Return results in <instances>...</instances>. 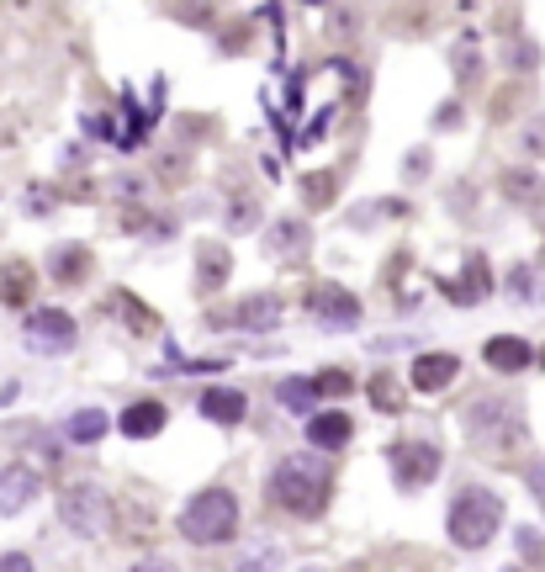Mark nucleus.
Segmentation results:
<instances>
[{
    "label": "nucleus",
    "instance_id": "f257e3e1",
    "mask_svg": "<svg viewBox=\"0 0 545 572\" xmlns=\"http://www.w3.org/2000/svg\"><path fill=\"white\" fill-rule=\"evenodd\" d=\"M265 499L291 520H318L329 509V467L318 456H286L265 482Z\"/></svg>",
    "mask_w": 545,
    "mask_h": 572
},
{
    "label": "nucleus",
    "instance_id": "f03ea898",
    "mask_svg": "<svg viewBox=\"0 0 545 572\" xmlns=\"http://www.w3.org/2000/svg\"><path fill=\"white\" fill-rule=\"evenodd\" d=\"M503 520H508V503H503V493L482 488V482L455 488L451 509H445V530H451V541L461 551H482L503 530Z\"/></svg>",
    "mask_w": 545,
    "mask_h": 572
},
{
    "label": "nucleus",
    "instance_id": "7ed1b4c3",
    "mask_svg": "<svg viewBox=\"0 0 545 572\" xmlns=\"http://www.w3.org/2000/svg\"><path fill=\"white\" fill-rule=\"evenodd\" d=\"M175 524L191 547H228L238 535V499L228 488H202L196 499H186Z\"/></svg>",
    "mask_w": 545,
    "mask_h": 572
},
{
    "label": "nucleus",
    "instance_id": "20e7f679",
    "mask_svg": "<svg viewBox=\"0 0 545 572\" xmlns=\"http://www.w3.org/2000/svg\"><path fill=\"white\" fill-rule=\"evenodd\" d=\"M466 435H472L476 446H514V440L524 435L520 398H498V392L476 398V404L466 408Z\"/></svg>",
    "mask_w": 545,
    "mask_h": 572
},
{
    "label": "nucleus",
    "instance_id": "39448f33",
    "mask_svg": "<svg viewBox=\"0 0 545 572\" xmlns=\"http://www.w3.org/2000/svg\"><path fill=\"white\" fill-rule=\"evenodd\" d=\"M59 520L70 524L80 541H101L112 530V499L95 482H74V488H64V499H59Z\"/></svg>",
    "mask_w": 545,
    "mask_h": 572
},
{
    "label": "nucleus",
    "instance_id": "423d86ee",
    "mask_svg": "<svg viewBox=\"0 0 545 572\" xmlns=\"http://www.w3.org/2000/svg\"><path fill=\"white\" fill-rule=\"evenodd\" d=\"M74 339H80V324H74V313L64 308H32L22 324V345L32 356H70Z\"/></svg>",
    "mask_w": 545,
    "mask_h": 572
},
{
    "label": "nucleus",
    "instance_id": "0eeeda50",
    "mask_svg": "<svg viewBox=\"0 0 545 572\" xmlns=\"http://www.w3.org/2000/svg\"><path fill=\"white\" fill-rule=\"evenodd\" d=\"M387 461H392V482L403 493H419V488H429L440 477V446L434 440H398L387 451Z\"/></svg>",
    "mask_w": 545,
    "mask_h": 572
},
{
    "label": "nucleus",
    "instance_id": "6e6552de",
    "mask_svg": "<svg viewBox=\"0 0 545 572\" xmlns=\"http://www.w3.org/2000/svg\"><path fill=\"white\" fill-rule=\"evenodd\" d=\"M43 499V477L32 472L27 461H11V467H0V514L11 520V514H22L32 503Z\"/></svg>",
    "mask_w": 545,
    "mask_h": 572
},
{
    "label": "nucleus",
    "instance_id": "1a4fd4ad",
    "mask_svg": "<svg viewBox=\"0 0 545 572\" xmlns=\"http://www.w3.org/2000/svg\"><path fill=\"white\" fill-rule=\"evenodd\" d=\"M308 308H312V318H318L323 329H356L360 324L356 292H345V286H318V292L308 297Z\"/></svg>",
    "mask_w": 545,
    "mask_h": 572
},
{
    "label": "nucleus",
    "instance_id": "9d476101",
    "mask_svg": "<svg viewBox=\"0 0 545 572\" xmlns=\"http://www.w3.org/2000/svg\"><path fill=\"white\" fill-rule=\"evenodd\" d=\"M455 377H461V356H451V350L413 356V366H408V387H413V392H445Z\"/></svg>",
    "mask_w": 545,
    "mask_h": 572
},
{
    "label": "nucleus",
    "instance_id": "9b49d317",
    "mask_svg": "<svg viewBox=\"0 0 545 572\" xmlns=\"http://www.w3.org/2000/svg\"><path fill=\"white\" fill-rule=\"evenodd\" d=\"M350 435H356V425H350L339 408H312L308 413V446L312 451H345Z\"/></svg>",
    "mask_w": 545,
    "mask_h": 572
},
{
    "label": "nucleus",
    "instance_id": "f8f14e48",
    "mask_svg": "<svg viewBox=\"0 0 545 572\" xmlns=\"http://www.w3.org/2000/svg\"><path fill=\"white\" fill-rule=\"evenodd\" d=\"M482 360H487L498 377H520L524 366H535V345H529V339H520V334H498V339H487Z\"/></svg>",
    "mask_w": 545,
    "mask_h": 572
},
{
    "label": "nucleus",
    "instance_id": "ddd939ff",
    "mask_svg": "<svg viewBox=\"0 0 545 572\" xmlns=\"http://www.w3.org/2000/svg\"><path fill=\"white\" fill-rule=\"evenodd\" d=\"M196 413L213 419V425H244L249 398H244L238 387H202V392H196Z\"/></svg>",
    "mask_w": 545,
    "mask_h": 572
},
{
    "label": "nucleus",
    "instance_id": "4468645a",
    "mask_svg": "<svg viewBox=\"0 0 545 572\" xmlns=\"http://www.w3.org/2000/svg\"><path fill=\"white\" fill-rule=\"evenodd\" d=\"M165 425H169V408L160 404V398H138V404H127L117 413V429L127 440H154Z\"/></svg>",
    "mask_w": 545,
    "mask_h": 572
},
{
    "label": "nucleus",
    "instance_id": "2eb2a0df",
    "mask_svg": "<svg viewBox=\"0 0 545 572\" xmlns=\"http://www.w3.org/2000/svg\"><path fill=\"white\" fill-rule=\"evenodd\" d=\"M308 223L302 217H281V223H270V234H265V249L270 255H302L308 249Z\"/></svg>",
    "mask_w": 545,
    "mask_h": 572
},
{
    "label": "nucleus",
    "instance_id": "dca6fc26",
    "mask_svg": "<svg viewBox=\"0 0 545 572\" xmlns=\"http://www.w3.org/2000/svg\"><path fill=\"white\" fill-rule=\"evenodd\" d=\"M106 429H112V419H106L101 408H74L70 419H64V440H74V446H95Z\"/></svg>",
    "mask_w": 545,
    "mask_h": 572
},
{
    "label": "nucleus",
    "instance_id": "f3484780",
    "mask_svg": "<svg viewBox=\"0 0 545 572\" xmlns=\"http://www.w3.org/2000/svg\"><path fill=\"white\" fill-rule=\"evenodd\" d=\"M238 324H244V329H276V324H281V303H276V297H244V303H238Z\"/></svg>",
    "mask_w": 545,
    "mask_h": 572
},
{
    "label": "nucleus",
    "instance_id": "a211bd4d",
    "mask_svg": "<svg viewBox=\"0 0 545 572\" xmlns=\"http://www.w3.org/2000/svg\"><path fill=\"white\" fill-rule=\"evenodd\" d=\"M451 297H455V303H466V308L487 297V265H482V255H472V261H466V276H461V282H451Z\"/></svg>",
    "mask_w": 545,
    "mask_h": 572
},
{
    "label": "nucleus",
    "instance_id": "6ab92c4d",
    "mask_svg": "<svg viewBox=\"0 0 545 572\" xmlns=\"http://www.w3.org/2000/svg\"><path fill=\"white\" fill-rule=\"evenodd\" d=\"M196 282L202 286L228 282V249H223V244H202V255H196Z\"/></svg>",
    "mask_w": 545,
    "mask_h": 572
},
{
    "label": "nucleus",
    "instance_id": "aec40b11",
    "mask_svg": "<svg viewBox=\"0 0 545 572\" xmlns=\"http://www.w3.org/2000/svg\"><path fill=\"white\" fill-rule=\"evenodd\" d=\"M276 398H281L291 413H312V398H318V387H312V377H291L276 387Z\"/></svg>",
    "mask_w": 545,
    "mask_h": 572
},
{
    "label": "nucleus",
    "instance_id": "412c9836",
    "mask_svg": "<svg viewBox=\"0 0 545 572\" xmlns=\"http://www.w3.org/2000/svg\"><path fill=\"white\" fill-rule=\"evenodd\" d=\"M91 270V255L80 249V244H59V255H53V276L59 282H74V276H85Z\"/></svg>",
    "mask_w": 545,
    "mask_h": 572
},
{
    "label": "nucleus",
    "instance_id": "4be33fe9",
    "mask_svg": "<svg viewBox=\"0 0 545 572\" xmlns=\"http://www.w3.org/2000/svg\"><path fill=\"white\" fill-rule=\"evenodd\" d=\"M22 282H27V265H11V270H0V303H22V297H27Z\"/></svg>",
    "mask_w": 545,
    "mask_h": 572
},
{
    "label": "nucleus",
    "instance_id": "5701e85b",
    "mask_svg": "<svg viewBox=\"0 0 545 572\" xmlns=\"http://www.w3.org/2000/svg\"><path fill=\"white\" fill-rule=\"evenodd\" d=\"M508 286H514V297H520V303H535V297H541V292H535V276H529V265L508 270Z\"/></svg>",
    "mask_w": 545,
    "mask_h": 572
},
{
    "label": "nucleus",
    "instance_id": "b1692460",
    "mask_svg": "<svg viewBox=\"0 0 545 572\" xmlns=\"http://www.w3.org/2000/svg\"><path fill=\"white\" fill-rule=\"evenodd\" d=\"M520 556H524V562H535V556H545V541L535 535V530H520Z\"/></svg>",
    "mask_w": 545,
    "mask_h": 572
},
{
    "label": "nucleus",
    "instance_id": "393cba45",
    "mask_svg": "<svg viewBox=\"0 0 545 572\" xmlns=\"http://www.w3.org/2000/svg\"><path fill=\"white\" fill-rule=\"evenodd\" d=\"M0 572H38V568H32L27 551H6V556H0Z\"/></svg>",
    "mask_w": 545,
    "mask_h": 572
},
{
    "label": "nucleus",
    "instance_id": "a878e982",
    "mask_svg": "<svg viewBox=\"0 0 545 572\" xmlns=\"http://www.w3.org/2000/svg\"><path fill=\"white\" fill-rule=\"evenodd\" d=\"M127 572H175V562H165V556H143V562H133Z\"/></svg>",
    "mask_w": 545,
    "mask_h": 572
},
{
    "label": "nucleus",
    "instance_id": "bb28decb",
    "mask_svg": "<svg viewBox=\"0 0 545 572\" xmlns=\"http://www.w3.org/2000/svg\"><path fill=\"white\" fill-rule=\"evenodd\" d=\"M529 493H535V503H541V514H545V461L529 472Z\"/></svg>",
    "mask_w": 545,
    "mask_h": 572
},
{
    "label": "nucleus",
    "instance_id": "cd10ccee",
    "mask_svg": "<svg viewBox=\"0 0 545 572\" xmlns=\"http://www.w3.org/2000/svg\"><path fill=\"white\" fill-rule=\"evenodd\" d=\"M276 568V551H260L255 562H238V572H270Z\"/></svg>",
    "mask_w": 545,
    "mask_h": 572
},
{
    "label": "nucleus",
    "instance_id": "c85d7f7f",
    "mask_svg": "<svg viewBox=\"0 0 545 572\" xmlns=\"http://www.w3.org/2000/svg\"><path fill=\"white\" fill-rule=\"evenodd\" d=\"M377 404L398 408V387H392V381H377Z\"/></svg>",
    "mask_w": 545,
    "mask_h": 572
},
{
    "label": "nucleus",
    "instance_id": "c756f323",
    "mask_svg": "<svg viewBox=\"0 0 545 572\" xmlns=\"http://www.w3.org/2000/svg\"><path fill=\"white\" fill-rule=\"evenodd\" d=\"M535 360H541V366H545V350H535Z\"/></svg>",
    "mask_w": 545,
    "mask_h": 572
}]
</instances>
